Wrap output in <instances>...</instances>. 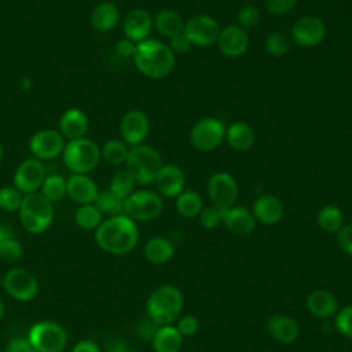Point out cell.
<instances>
[{
	"label": "cell",
	"instance_id": "cell-8",
	"mask_svg": "<svg viewBox=\"0 0 352 352\" xmlns=\"http://www.w3.org/2000/svg\"><path fill=\"white\" fill-rule=\"evenodd\" d=\"M164 201L161 195L151 190L133 191L124 199V214L133 221H148L161 214Z\"/></svg>",
	"mask_w": 352,
	"mask_h": 352
},
{
	"label": "cell",
	"instance_id": "cell-27",
	"mask_svg": "<svg viewBox=\"0 0 352 352\" xmlns=\"http://www.w3.org/2000/svg\"><path fill=\"white\" fill-rule=\"evenodd\" d=\"M143 254L146 260L154 265L168 263L175 254L173 243L165 236H154L144 243Z\"/></svg>",
	"mask_w": 352,
	"mask_h": 352
},
{
	"label": "cell",
	"instance_id": "cell-5",
	"mask_svg": "<svg viewBox=\"0 0 352 352\" xmlns=\"http://www.w3.org/2000/svg\"><path fill=\"white\" fill-rule=\"evenodd\" d=\"M162 165L160 153L147 144L131 147L125 161V169L133 176L135 182L140 184L154 183Z\"/></svg>",
	"mask_w": 352,
	"mask_h": 352
},
{
	"label": "cell",
	"instance_id": "cell-4",
	"mask_svg": "<svg viewBox=\"0 0 352 352\" xmlns=\"http://www.w3.org/2000/svg\"><path fill=\"white\" fill-rule=\"evenodd\" d=\"M18 213L22 227L30 234H41L47 231L55 216L54 204L41 192L25 194Z\"/></svg>",
	"mask_w": 352,
	"mask_h": 352
},
{
	"label": "cell",
	"instance_id": "cell-43",
	"mask_svg": "<svg viewBox=\"0 0 352 352\" xmlns=\"http://www.w3.org/2000/svg\"><path fill=\"white\" fill-rule=\"evenodd\" d=\"M334 323L342 336L352 338V305H346L340 309L336 315Z\"/></svg>",
	"mask_w": 352,
	"mask_h": 352
},
{
	"label": "cell",
	"instance_id": "cell-38",
	"mask_svg": "<svg viewBox=\"0 0 352 352\" xmlns=\"http://www.w3.org/2000/svg\"><path fill=\"white\" fill-rule=\"evenodd\" d=\"M264 48L272 56H283L290 50V38L283 32H272L265 37Z\"/></svg>",
	"mask_w": 352,
	"mask_h": 352
},
{
	"label": "cell",
	"instance_id": "cell-36",
	"mask_svg": "<svg viewBox=\"0 0 352 352\" xmlns=\"http://www.w3.org/2000/svg\"><path fill=\"white\" fill-rule=\"evenodd\" d=\"M135 179L133 176L126 170H117L113 173L111 179H110V191L114 192L117 197H120L121 199H125L126 197H129L133 192L135 188Z\"/></svg>",
	"mask_w": 352,
	"mask_h": 352
},
{
	"label": "cell",
	"instance_id": "cell-2",
	"mask_svg": "<svg viewBox=\"0 0 352 352\" xmlns=\"http://www.w3.org/2000/svg\"><path fill=\"white\" fill-rule=\"evenodd\" d=\"M132 59L143 76L154 80L169 76L176 65L175 54L169 45L155 38H146L138 43Z\"/></svg>",
	"mask_w": 352,
	"mask_h": 352
},
{
	"label": "cell",
	"instance_id": "cell-39",
	"mask_svg": "<svg viewBox=\"0 0 352 352\" xmlns=\"http://www.w3.org/2000/svg\"><path fill=\"white\" fill-rule=\"evenodd\" d=\"M23 194L14 186H4L0 188V209L6 212H18L22 204Z\"/></svg>",
	"mask_w": 352,
	"mask_h": 352
},
{
	"label": "cell",
	"instance_id": "cell-19",
	"mask_svg": "<svg viewBox=\"0 0 352 352\" xmlns=\"http://www.w3.org/2000/svg\"><path fill=\"white\" fill-rule=\"evenodd\" d=\"M154 184L160 192V195L168 198H176L184 191L186 177L183 170L173 164L162 165L158 175L155 176Z\"/></svg>",
	"mask_w": 352,
	"mask_h": 352
},
{
	"label": "cell",
	"instance_id": "cell-37",
	"mask_svg": "<svg viewBox=\"0 0 352 352\" xmlns=\"http://www.w3.org/2000/svg\"><path fill=\"white\" fill-rule=\"evenodd\" d=\"M94 204L102 212V214L106 213L110 216H117L124 213V199L117 197L110 190L99 191Z\"/></svg>",
	"mask_w": 352,
	"mask_h": 352
},
{
	"label": "cell",
	"instance_id": "cell-26",
	"mask_svg": "<svg viewBox=\"0 0 352 352\" xmlns=\"http://www.w3.org/2000/svg\"><path fill=\"white\" fill-rule=\"evenodd\" d=\"M336 297L323 289L314 290L307 297V309L316 318H330L337 312Z\"/></svg>",
	"mask_w": 352,
	"mask_h": 352
},
{
	"label": "cell",
	"instance_id": "cell-44",
	"mask_svg": "<svg viewBox=\"0 0 352 352\" xmlns=\"http://www.w3.org/2000/svg\"><path fill=\"white\" fill-rule=\"evenodd\" d=\"M298 0H264L265 10L272 15H285L289 14Z\"/></svg>",
	"mask_w": 352,
	"mask_h": 352
},
{
	"label": "cell",
	"instance_id": "cell-9",
	"mask_svg": "<svg viewBox=\"0 0 352 352\" xmlns=\"http://www.w3.org/2000/svg\"><path fill=\"white\" fill-rule=\"evenodd\" d=\"M226 139V126L223 121L213 117L201 118L194 124L190 132V142L198 151L216 150Z\"/></svg>",
	"mask_w": 352,
	"mask_h": 352
},
{
	"label": "cell",
	"instance_id": "cell-20",
	"mask_svg": "<svg viewBox=\"0 0 352 352\" xmlns=\"http://www.w3.org/2000/svg\"><path fill=\"white\" fill-rule=\"evenodd\" d=\"M98 194L99 188L88 175L73 173L66 179V195L80 205L94 204Z\"/></svg>",
	"mask_w": 352,
	"mask_h": 352
},
{
	"label": "cell",
	"instance_id": "cell-32",
	"mask_svg": "<svg viewBox=\"0 0 352 352\" xmlns=\"http://www.w3.org/2000/svg\"><path fill=\"white\" fill-rule=\"evenodd\" d=\"M202 208V198L197 191L184 190L180 195L176 197V210L183 217H197L201 213Z\"/></svg>",
	"mask_w": 352,
	"mask_h": 352
},
{
	"label": "cell",
	"instance_id": "cell-16",
	"mask_svg": "<svg viewBox=\"0 0 352 352\" xmlns=\"http://www.w3.org/2000/svg\"><path fill=\"white\" fill-rule=\"evenodd\" d=\"M45 168L41 161L36 158L23 160L14 173V187L23 195L37 192L45 179Z\"/></svg>",
	"mask_w": 352,
	"mask_h": 352
},
{
	"label": "cell",
	"instance_id": "cell-51",
	"mask_svg": "<svg viewBox=\"0 0 352 352\" xmlns=\"http://www.w3.org/2000/svg\"><path fill=\"white\" fill-rule=\"evenodd\" d=\"M72 352H100V349L96 342L91 340H81L73 346Z\"/></svg>",
	"mask_w": 352,
	"mask_h": 352
},
{
	"label": "cell",
	"instance_id": "cell-21",
	"mask_svg": "<svg viewBox=\"0 0 352 352\" xmlns=\"http://www.w3.org/2000/svg\"><path fill=\"white\" fill-rule=\"evenodd\" d=\"M223 224L226 228L239 236H245L253 232L256 227V219L250 210L243 206H231L223 212Z\"/></svg>",
	"mask_w": 352,
	"mask_h": 352
},
{
	"label": "cell",
	"instance_id": "cell-1",
	"mask_svg": "<svg viewBox=\"0 0 352 352\" xmlns=\"http://www.w3.org/2000/svg\"><path fill=\"white\" fill-rule=\"evenodd\" d=\"M139 241L136 221L126 214L110 216L95 230L96 245L110 254H125L131 252Z\"/></svg>",
	"mask_w": 352,
	"mask_h": 352
},
{
	"label": "cell",
	"instance_id": "cell-41",
	"mask_svg": "<svg viewBox=\"0 0 352 352\" xmlns=\"http://www.w3.org/2000/svg\"><path fill=\"white\" fill-rule=\"evenodd\" d=\"M223 209L212 205L202 208L199 216V221L205 228H214L223 223Z\"/></svg>",
	"mask_w": 352,
	"mask_h": 352
},
{
	"label": "cell",
	"instance_id": "cell-6",
	"mask_svg": "<svg viewBox=\"0 0 352 352\" xmlns=\"http://www.w3.org/2000/svg\"><path fill=\"white\" fill-rule=\"evenodd\" d=\"M63 162L72 173L87 175L94 170L100 161V148L98 144L88 139L80 138L67 140L62 151Z\"/></svg>",
	"mask_w": 352,
	"mask_h": 352
},
{
	"label": "cell",
	"instance_id": "cell-13",
	"mask_svg": "<svg viewBox=\"0 0 352 352\" xmlns=\"http://www.w3.org/2000/svg\"><path fill=\"white\" fill-rule=\"evenodd\" d=\"M65 138L55 129L37 131L29 140V151L38 161L54 160L62 154L65 148Z\"/></svg>",
	"mask_w": 352,
	"mask_h": 352
},
{
	"label": "cell",
	"instance_id": "cell-10",
	"mask_svg": "<svg viewBox=\"0 0 352 352\" xmlns=\"http://www.w3.org/2000/svg\"><path fill=\"white\" fill-rule=\"evenodd\" d=\"M1 285L8 296L21 302L33 300L38 293V283L36 276L21 267L10 270L3 276Z\"/></svg>",
	"mask_w": 352,
	"mask_h": 352
},
{
	"label": "cell",
	"instance_id": "cell-17",
	"mask_svg": "<svg viewBox=\"0 0 352 352\" xmlns=\"http://www.w3.org/2000/svg\"><path fill=\"white\" fill-rule=\"evenodd\" d=\"M216 44L223 55L238 58L248 51L249 36L248 32L238 25H228L220 30Z\"/></svg>",
	"mask_w": 352,
	"mask_h": 352
},
{
	"label": "cell",
	"instance_id": "cell-48",
	"mask_svg": "<svg viewBox=\"0 0 352 352\" xmlns=\"http://www.w3.org/2000/svg\"><path fill=\"white\" fill-rule=\"evenodd\" d=\"M6 352H36V351L33 349V346L28 340L15 337V338H11L10 342L7 344Z\"/></svg>",
	"mask_w": 352,
	"mask_h": 352
},
{
	"label": "cell",
	"instance_id": "cell-50",
	"mask_svg": "<svg viewBox=\"0 0 352 352\" xmlns=\"http://www.w3.org/2000/svg\"><path fill=\"white\" fill-rule=\"evenodd\" d=\"M107 352H129L128 344L121 338H111L106 344Z\"/></svg>",
	"mask_w": 352,
	"mask_h": 352
},
{
	"label": "cell",
	"instance_id": "cell-14",
	"mask_svg": "<svg viewBox=\"0 0 352 352\" xmlns=\"http://www.w3.org/2000/svg\"><path fill=\"white\" fill-rule=\"evenodd\" d=\"M292 40L304 48H312L319 45L326 37L324 22L312 15L301 16L292 26Z\"/></svg>",
	"mask_w": 352,
	"mask_h": 352
},
{
	"label": "cell",
	"instance_id": "cell-15",
	"mask_svg": "<svg viewBox=\"0 0 352 352\" xmlns=\"http://www.w3.org/2000/svg\"><path fill=\"white\" fill-rule=\"evenodd\" d=\"M150 132L148 117L138 109L128 110L120 120V135L125 144L132 147L144 142Z\"/></svg>",
	"mask_w": 352,
	"mask_h": 352
},
{
	"label": "cell",
	"instance_id": "cell-53",
	"mask_svg": "<svg viewBox=\"0 0 352 352\" xmlns=\"http://www.w3.org/2000/svg\"><path fill=\"white\" fill-rule=\"evenodd\" d=\"M3 315H4V302L3 300H0V320L3 319Z\"/></svg>",
	"mask_w": 352,
	"mask_h": 352
},
{
	"label": "cell",
	"instance_id": "cell-28",
	"mask_svg": "<svg viewBox=\"0 0 352 352\" xmlns=\"http://www.w3.org/2000/svg\"><path fill=\"white\" fill-rule=\"evenodd\" d=\"M154 352H179L183 345V336L177 327L160 326L151 338Z\"/></svg>",
	"mask_w": 352,
	"mask_h": 352
},
{
	"label": "cell",
	"instance_id": "cell-30",
	"mask_svg": "<svg viewBox=\"0 0 352 352\" xmlns=\"http://www.w3.org/2000/svg\"><path fill=\"white\" fill-rule=\"evenodd\" d=\"M155 30L168 38L175 37L179 33H183L184 21L179 12L173 10H162L153 19Z\"/></svg>",
	"mask_w": 352,
	"mask_h": 352
},
{
	"label": "cell",
	"instance_id": "cell-35",
	"mask_svg": "<svg viewBox=\"0 0 352 352\" xmlns=\"http://www.w3.org/2000/svg\"><path fill=\"white\" fill-rule=\"evenodd\" d=\"M128 153H129V148L126 147V144L118 139L107 140L100 148V157L107 164H111V165L125 164L128 158Z\"/></svg>",
	"mask_w": 352,
	"mask_h": 352
},
{
	"label": "cell",
	"instance_id": "cell-12",
	"mask_svg": "<svg viewBox=\"0 0 352 352\" xmlns=\"http://www.w3.org/2000/svg\"><path fill=\"white\" fill-rule=\"evenodd\" d=\"M206 190L212 204L223 210L234 206L238 198V184L235 179L226 172H214L210 175Z\"/></svg>",
	"mask_w": 352,
	"mask_h": 352
},
{
	"label": "cell",
	"instance_id": "cell-3",
	"mask_svg": "<svg viewBox=\"0 0 352 352\" xmlns=\"http://www.w3.org/2000/svg\"><path fill=\"white\" fill-rule=\"evenodd\" d=\"M183 304V294L176 286L162 285L154 289L150 294L146 311L148 319L158 327L168 326L180 318Z\"/></svg>",
	"mask_w": 352,
	"mask_h": 352
},
{
	"label": "cell",
	"instance_id": "cell-55",
	"mask_svg": "<svg viewBox=\"0 0 352 352\" xmlns=\"http://www.w3.org/2000/svg\"><path fill=\"white\" fill-rule=\"evenodd\" d=\"M1 283H3V276L0 275V285H1Z\"/></svg>",
	"mask_w": 352,
	"mask_h": 352
},
{
	"label": "cell",
	"instance_id": "cell-34",
	"mask_svg": "<svg viewBox=\"0 0 352 352\" xmlns=\"http://www.w3.org/2000/svg\"><path fill=\"white\" fill-rule=\"evenodd\" d=\"M40 190V192L52 204L58 202L66 195V179L58 173L47 175Z\"/></svg>",
	"mask_w": 352,
	"mask_h": 352
},
{
	"label": "cell",
	"instance_id": "cell-7",
	"mask_svg": "<svg viewBox=\"0 0 352 352\" xmlns=\"http://www.w3.org/2000/svg\"><path fill=\"white\" fill-rule=\"evenodd\" d=\"M28 341L36 352H62L67 344V333L59 323L44 320L30 327Z\"/></svg>",
	"mask_w": 352,
	"mask_h": 352
},
{
	"label": "cell",
	"instance_id": "cell-47",
	"mask_svg": "<svg viewBox=\"0 0 352 352\" xmlns=\"http://www.w3.org/2000/svg\"><path fill=\"white\" fill-rule=\"evenodd\" d=\"M169 48L170 51L176 55H182V54H187L191 48V41L188 40V37L184 33H179L175 37L169 38Z\"/></svg>",
	"mask_w": 352,
	"mask_h": 352
},
{
	"label": "cell",
	"instance_id": "cell-46",
	"mask_svg": "<svg viewBox=\"0 0 352 352\" xmlns=\"http://www.w3.org/2000/svg\"><path fill=\"white\" fill-rule=\"evenodd\" d=\"M177 330L180 331L182 336H186V337H190V336H194L197 331H198V320L195 319V316L192 315H186V316H182L177 319Z\"/></svg>",
	"mask_w": 352,
	"mask_h": 352
},
{
	"label": "cell",
	"instance_id": "cell-45",
	"mask_svg": "<svg viewBox=\"0 0 352 352\" xmlns=\"http://www.w3.org/2000/svg\"><path fill=\"white\" fill-rule=\"evenodd\" d=\"M337 242L341 250L352 257V223L344 224L342 228L337 232Z\"/></svg>",
	"mask_w": 352,
	"mask_h": 352
},
{
	"label": "cell",
	"instance_id": "cell-54",
	"mask_svg": "<svg viewBox=\"0 0 352 352\" xmlns=\"http://www.w3.org/2000/svg\"><path fill=\"white\" fill-rule=\"evenodd\" d=\"M3 158H4V148H3V144L0 143V165L3 162Z\"/></svg>",
	"mask_w": 352,
	"mask_h": 352
},
{
	"label": "cell",
	"instance_id": "cell-31",
	"mask_svg": "<svg viewBox=\"0 0 352 352\" xmlns=\"http://www.w3.org/2000/svg\"><path fill=\"white\" fill-rule=\"evenodd\" d=\"M318 224L327 234H337L344 226V213L336 205H324L318 212Z\"/></svg>",
	"mask_w": 352,
	"mask_h": 352
},
{
	"label": "cell",
	"instance_id": "cell-42",
	"mask_svg": "<svg viewBox=\"0 0 352 352\" xmlns=\"http://www.w3.org/2000/svg\"><path fill=\"white\" fill-rule=\"evenodd\" d=\"M23 254V248L19 243V241L15 238H11L0 245V258L6 261H18Z\"/></svg>",
	"mask_w": 352,
	"mask_h": 352
},
{
	"label": "cell",
	"instance_id": "cell-40",
	"mask_svg": "<svg viewBox=\"0 0 352 352\" xmlns=\"http://www.w3.org/2000/svg\"><path fill=\"white\" fill-rule=\"evenodd\" d=\"M258 21H260V11L253 4H245L236 12V25L246 32L254 28Z\"/></svg>",
	"mask_w": 352,
	"mask_h": 352
},
{
	"label": "cell",
	"instance_id": "cell-11",
	"mask_svg": "<svg viewBox=\"0 0 352 352\" xmlns=\"http://www.w3.org/2000/svg\"><path fill=\"white\" fill-rule=\"evenodd\" d=\"M220 30L221 28L214 18L199 14L184 22L183 33L188 37L192 45L210 47L217 43Z\"/></svg>",
	"mask_w": 352,
	"mask_h": 352
},
{
	"label": "cell",
	"instance_id": "cell-22",
	"mask_svg": "<svg viewBox=\"0 0 352 352\" xmlns=\"http://www.w3.org/2000/svg\"><path fill=\"white\" fill-rule=\"evenodd\" d=\"M88 126V116L81 109H67L59 118V132L67 140L85 138Z\"/></svg>",
	"mask_w": 352,
	"mask_h": 352
},
{
	"label": "cell",
	"instance_id": "cell-33",
	"mask_svg": "<svg viewBox=\"0 0 352 352\" xmlns=\"http://www.w3.org/2000/svg\"><path fill=\"white\" fill-rule=\"evenodd\" d=\"M102 216H103L102 212L95 206V204H87V205H80V208L76 210L74 221L82 230L95 231L103 221Z\"/></svg>",
	"mask_w": 352,
	"mask_h": 352
},
{
	"label": "cell",
	"instance_id": "cell-29",
	"mask_svg": "<svg viewBox=\"0 0 352 352\" xmlns=\"http://www.w3.org/2000/svg\"><path fill=\"white\" fill-rule=\"evenodd\" d=\"M226 140L234 150L246 151L254 143V131L248 122L236 121L226 129Z\"/></svg>",
	"mask_w": 352,
	"mask_h": 352
},
{
	"label": "cell",
	"instance_id": "cell-23",
	"mask_svg": "<svg viewBox=\"0 0 352 352\" xmlns=\"http://www.w3.org/2000/svg\"><path fill=\"white\" fill-rule=\"evenodd\" d=\"M252 213L256 221H260L265 226H272L282 220L285 206L282 201L274 195H261L253 202Z\"/></svg>",
	"mask_w": 352,
	"mask_h": 352
},
{
	"label": "cell",
	"instance_id": "cell-25",
	"mask_svg": "<svg viewBox=\"0 0 352 352\" xmlns=\"http://www.w3.org/2000/svg\"><path fill=\"white\" fill-rule=\"evenodd\" d=\"M120 22V10L111 1L98 3L91 12V23L98 32H110Z\"/></svg>",
	"mask_w": 352,
	"mask_h": 352
},
{
	"label": "cell",
	"instance_id": "cell-52",
	"mask_svg": "<svg viewBox=\"0 0 352 352\" xmlns=\"http://www.w3.org/2000/svg\"><path fill=\"white\" fill-rule=\"evenodd\" d=\"M11 238H15L14 228L10 224H7V223L0 221V245L4 243L6 241L11 239Z\"/></svg>",
	"mask_w": 352,
	"mask_h": 352
},
{
	"label": "cell",
	"instance_id": "cell-49",
	"mask_svg": "<svg viewBox=\"0 0 352 352\" xmlns=\"http://www.w3.org/2000/svg\"><path fill=\"white\" fill-rule=\"evenodd\" d=\"M135 48H136V43H133L129 38H121L117 44H116V51L120 56L122 58H132L135 54Z\"/></svg>",
	"mask_w": 352,
	"mask_h": 352
},
{
	"label": "cell",
	"instance_id": "cell-24",
	"mask_svg": "<svg viewBox=\"0 0 352 352\" xmlns=\"http://www.w3.org/2000/svg\"><path fill=\"white\" fill-rule=\"evenodd\" d=\"M268 333L282 344H292L297 340L300 329L297 322L287 315H272L267 322Z\"/></svg>",
	"mask_w": 352,
	"mask_h": 352
},
{
	"label": "cell",
	"instance_id": "cell-18",
	"mask_svg": "<svg viewBox=\"0 0 352 352\" xmlns=\"http://www.w3.org/2000/svg\"><path fill=\"white\" fill-rule=\"evenodd\" d=\"M153 28L154 23L151 15L143 8L131 10L122 21V30L125 37L136 44L146 40L151 33Z\"/></svg>",
	"mask_w": 352,
	"mask_h": 352
}]
</instances>
